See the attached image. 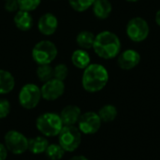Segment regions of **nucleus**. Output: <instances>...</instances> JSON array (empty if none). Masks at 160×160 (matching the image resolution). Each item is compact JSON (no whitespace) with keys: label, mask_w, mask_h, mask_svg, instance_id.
Listing matches in <instances>:
<instances>
[{"label":"nucleus","mask_w":160,"mask_h":160,"mask_svg":"<svg viewBox=\"0 0 160 160\" xmlns=\"http://www.w3.org/2000/svg\"><path fill=\"white\" fill-rule=\"evenodd\" d=\"M95 38H96V36L94 35V33L87 31V30H82L77 35L76 42L81 49L89 50V49L93 48Z\"/></svg>","instance_id":"19"},{"label":"nucleus","mask_w":160,"mask_h":160,"mask_svg":"<svg viewBox=\"0 0 160 160\" xmlns=\"http://www.w3.org/2000/svg\"><path fill=\"white\" fill-rule=\"evenodd\" d=\"M36 127L45 137H55L58 136L64 125L60 115L57 113L45 112L38 117Z\"/></svg>","instance_id":"3"},{"label":"nucleus","mask_w":160,"mask_h":160,"mask_svg":"<svg viewBox=\"0 0 160 160\" xmlns=\"http://www.w3.org/2000/svg\"><path fill=\"white\" fill-rule=\"evenodd\" d=\"M5 9L8 12H17L20 8L17 0H5Z\"/></svg>","instance_id":"27"},{"label":"nucleus","mask_w":160,"mask_h":160,"mask_svg":"<svg viewBox=\"0 0 160 160\" xmlns=\"http://www.w3.org/2000/svg\"><path fill=\"white\" fill-rule=\"evenodd\" d=\"M38 31L44 36L53 35L58 28V19L52 12L42 14L38 22Z\"/></svg>","instance_id":"11"},{"label":"nucleus","mask_w":160,"mask_h":160,"mask_svg":"<svg viewBox=\"0 0 160 160\" xmlns=\"http://www.w3.org/2000/svg\"><path fill=\"white\" fill-rule=\"evenodd\" d=\"M98 116L100 117L101 121L104 123H110L112 122L116 119L118 112L117 109L114 105L112 104H107L101 107L98 112Z\"/></svg>","instance_id":"20"},{"label":"nucleus","mask_w":160,"mask_h":160,"mask_svg":"<svg viewBox=\"0 0 160 160\" xmlns=\"http://www.w3.org/2000/svg\"><path fill=\"white\" fill-rule=\"evenodd\" d=\"M45 154L50 160H60L65 155V150L60 146V144H49Z\"/></svg>","instance_id":"22"},{"label":"nucleus","mask_w":160,"mask_h":160,"mask_svg":"<svg viewBox=\"0 0 160 160\" xmlns=\"http://www.w3.org/2000/svg\"><path fill=\"white\" fill-rule=\"evenodd\" d=\"M4 142L7 150L14 155H22L28 150V139L19 131H8L5 134Z\"/></svg>","instance_id":"8"},{"label":"nucleus","mask_w":160,"mask_h":160,"mask_svg":"<svg viewBox=\"0 0 160 160\" xmlns=\"http://www.w3.org/2000/svg\"><path fill=\"white\" fill-rule=\"evenodd\" d=\"M10 108V103L8 99H0V119H4L9 114Z\"/></svg>","instance_id":"26"},{"label":"nucleus","mask_w":160,"mask_h":160,"mask_svg":"<svg viewBox=\"0 0 160 160\" xmlns=\"http://www.w3.org/2000/svg\"><path fill=\"white\" fill-rule=\"evenodd\" d=\"M81 115V109L76 105H68L65 107L60 113V117L64 126H75V124L78 123Z\"/></svg>","instance_id":"13"},{"label":"nucleus","mask_w":160,"mask_h":160,"mask_svg":"<svg viewBox=\"0 0 160 160\" xmlns=\"http://www.w3.org/2000/svg\"><path fill=\"white\" fill-rule=\"evenodd\" d=\"M109 82V72L100 64H90L83 69L82 84L83 89L89 93L101 91Z\"/></svg>","instance_id":"1"},{"label":"nucleus","mask_w":160,"mask_h":160,"mask_svg":"<svg viewBox=\"0 0 160 160\" xmlns=\"http://www.w3.org/2000/svg\"><path fill=\"white\" fill-rule=\"evenodd\" d=\"M40 91L42 98L48 101H53L63 96L65 92V83L63 81L52 78L43 83Z\"/></svg>","instance_id":"10"},{"label":"nucleus","mask_w":160,"mask_h":160,"mask_svg":"<svg viewBox=\"0 0 160 160\" xmlns=\"http://www.w3.org/2000/svg\"><path fill=\"white\" fill-rule=\"evenodd\" d=\"M101 123L102 121L98 112H87L81 115L78 121V128L82 134L93 135L100 129Z\"/></svg>","instance_id":"9"},{"label":"nucleus","mask_w":160,"mask_h":160,"mask_svg":"<svg viewBox=\"0 0 160 160\" xmlns=\"http://www.w3.org/2000/svg\"><path fill=\"white\" fill-rule=\"evenodd\" d=\"M69 160H89L86 157L83 156H75L73 158H71Z\"/></svg>","instance_id":"29"},{"label":"nucleus","mask_w":160,"mask_h":160,"mask_svg":"<svg viewBox=\"0 0 160 160\" xmlns=\"http://www.w3.org/2000/svg\"><path fill=\"white\" fill-rule=\"evenodd\" d=\"M41 98L42 97L40 88L35 83L24 84L21 88L18 96L20 105L26 110H32L36 108Z\"/></svg>","instance_id":"6"},{"label":"nucleus","mask_w":160,"mask_h":160,"mask_svg":"<svg viewBox=\"0 0 160 160\" xmlns=\"http://www.w3.org/2000/svg\"><path fill=\"white\" fill-rule=\"evenodd\" d=\"M48 146L49 142L45 139V137L37 136L28 140V150L33 155H40L45 153Z\"/></svg>","instance_id":"18"},{"label":"nucleus","mask_w":160,"mask_h":160,"mask_svg":"<svg viewBox=\"0 0 160 160\" xmlns=\"http://www.w3.org/2000/svg\"><path fill=\"white\" fill-rule=\"evenodd\" d=\"M7 157H8V150L4 144L0 143V160H6Z\"/></svg>","instance_id":"28"},{"label":"nucleus","mask_w":160,"mask_h":160,"mask_svg":"<svg viewBox=\"0 0 160 160\" xmlns=\"http://www.w3.org/2000/svg\"><path fill=\"white\" fill-rule=\"evenodd\" d=\"M127 35L134 42H142L145 40L149 35V24L141 17H134L128 21L127 24Z\"/></svg>","instance_id":"7"},{"label":"nucleus","mask_w":160,"mask_h":160,"mask_svg":"<svg viewBox=\"0 0 160 160\" xmlns=\"http://www.w3.org/2000/svg\"><path fill=\"white\" fill-rule=\"evenodd\" d=\"M21 10L31 12L38 8L41 0H17Z\"/></svg>","instance_id":"24"},{"label":"nucleus","mask_w":160,"mask_h":160,"mask_svg":"<svg viewBox=\"0 0 160 160\" xmlns=\"http://www.w3.org/2000/svg\"><path fill=\"white\" fill-rule=\"evenodd\" d=\"M93 12L98 19H107L112 10V3L109 0H96L93 4Z\"/></svg>","instance_id":"15"},{"label":"nucleus","mask_w":160,"mask_h":160,"mask_svg":"<svg viewBox=\"0 0 160 160\" xmlns=\"http://www.w3.org/2000/svg\"><path fill=\"white\" fill-rule=\"evenodd\" d=\"M13 22L15 26L19 30L22 32H26L32 28L34 20L30 12L19 9L17 12H15V15L13 17Z\"/></svg>","instance_id":"14"},{"label":"nucleus","mask_w":160,"mask_h":160,"mask_svg":"<svg viewBox=\"0 0 160 160\" xmlns=\"http://www.w3.org/2000/svg\"><path fill=\"white\" fill-rule=\"evenodd\" d=\"M155 20H156L157 24L160 26V9L159 10H158V12L156 13V18H155Z\"/></svg>","instance_id":"30"},{"label":"nucleus","mask_w":160,"mask_h":160,"mask_svg":"<svg viewBox=\"0 0 160 160\" xmlns=\"http://www.w3.org/2000/svg\"><path fill=\"white\" fill-rule=\"evenodd\" d=\"M127 1H128V2H137L139 0H127Z\"/></svg>","instance_id":"31"},{"label":"nucleus","mask_w":160,"mask_h":160,"mask_svg":"<svg viewBox=\"0 0 160 160\" xmlns=\"http://www.w3.org/2000/svg\"><path fill=\"white\" fill-rule=\"evenodd\" d=\"M68 75V68L65 64H58L53 68V78L65 81Z\"/></svg>","instance_id":"25"},{"label":"nucleus","mask_w":160,"mask_h":160,"mask_svg":"<svg viewBox=\"0 0 160 160\" xmlns=\"http://www.w3.org/2000/svg\"><path fill=\"white\" fill-rule=\"evenodd\" d=\"M141 62V55L140 53L132 49L126 50L122 52L117 59L118 66L120 68L124 70H130L136 68L139 63Z\"/></svg>","instance_id":"12"},{"label":"nucleus","mask_w":160,"mask_h":160,"mask_svg":"<svg viewBox=\"0 0 160 160\" xmlns=\"http://www.w3.org/2000/svg\"><path fill=\"white\" fill-rule=\"evenodd\" d=\"M90 61L91 57L86 50L78 49L74 51L71 54V62L73 66H75L77 68L84 69L90 65Z\"/></svg>","instance_id":"16"},{"label":"nucleus","mask_w":160,"mask_h":160,"mask_svg":"<svg viewBox=\"0 0 160 160\" xmlns=\"http://www.w3.org/2000/svg\"><path fill=\"white\" fill-rule=\"evenodd\" d=\"M95 1L96 0H68V3L74 10L78 12H83L91 8Z\"/></svg>","instance_id":"23"},{"label":"nucleus","mask_w":160,"mask_h":160,"mask_svg":"<svg viewBox=\"0 0 160 160\" xmlns=\"http://www.w3.org/2000/svg\"><path fill=\"white\" fill-rule=\"evenodd\" d=\"M15 86V79L13 75L5 69H0V95L10 93Z\"/></svg>","instance_id":"17"},{"label":"nucleus","mask_w":160,"mask_h":160,"mask_svg":"<svg viewBox=\"0 0 160 160\" xmlns=\"http://www.w3.org/2000/svg\"><path fill=\"white\" fill-rule=\"evenodd\" d=\"M58 50L51 40H40L32 49V58L38 65H51L56 58Z\"/></svg>","instance_id":"4"},{"label":"nucleus","mask_w":160,"mask_h":160,"mask_svg":"<svg viewBox=\"0 0 160 160\" xmlns=\"http://www.w3.org/2000/svg\"><path fill=\"white\" fill-rule=\"evenodd\" d=\"M58 142L65 152H74L82 142V132L75 126H64L58 134Z\"/></svg>","instance_id":"5"},{"label":"nucleus","mask_w":160,"mask_h":160,"mask_svg":"<svg viewBox=\"0 0 160 160\" xmlns=\"http://www.w3.org/2000/svg\"><path fill=\"white\" fill-rule=\"evenodd\" d=\"M37 77L40 82H48L53 78V68L51 65H38L37 68Z\"/></svg>","instance_id":"21"},{"label":"nucleus","mask_w":160,"mask_h":160,"mask_svg":"<svg viewBox=\"0 0 160 160\" xmlns=\"http://www.w3.org/2000/svg\"><path fill=\"white\" fill-rule=\"evenodd\" d=\"M93 49L100 58L112 59L120 52L121 41L116 34L111 31H103L96 36Z\"/></svg>","instance_id":"2"}]
</instances>
